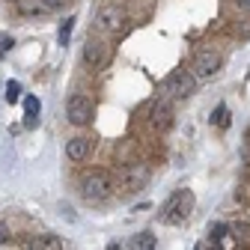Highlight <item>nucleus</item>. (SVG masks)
<instances>
[{
	"mask_svg": "<svg viewBox=\"0 0 250 250\" xmlns=\"http://www.w3.org/2000/svg\"><path fill=\"white\" fill-rule=\"evenodd\" d=\"M6 102H9V104L21 102V83H18V81H9V83H6Z\"/></svg>",
	"mask_w": 250,
	"mask_h": 250,
	"instance_id": "16",
	"label": "nucleus"
},
{
	"mask_svg": "<svg viewBox=\"0 0 250 250\" xmlns=\"http://www.w3.org/2000/svg\"><path fill=\"white\" fill-rule=\"evenodd\" d=\"M164 92H167V96H173V99H188L191 92H197V78L188 72V69H176V72L167 75Z\"/></svg>",
	"mask_w": 250,
	"mask_h": 250,
	"instance_id": "3",
	"label": "nucleus"
},
{
	"mask_svg": "<svg viewBox=\"0 0 250 250\" xmlns=\"http://www.w3.org/2000/svg\"><path fill=\"white\" fill-rule=\"evenodd\" d=\"M244 140H247V143H250V125H247V134H244Z\"/></svg>",
	"mask_w": 250,
	"mask_h": 250,
	"instance_id": "21",
	"label": "nucleus"
},
{
	"mask_svg": "<svg viewBox=\"0 0 250 250\" xmlns=\"http://www.w3.org/2000/svg\"><path fill=\"white\" fill-rule=\"evenodd\" d=\"M113 188V179L104 173V170H86L83 179H81V194L86 200H104Z\"/></svg>",
	"mask_w": 250,
	"mask_h": 250,
	"instance_id": "2",
	"label": "nucleus"
},
{
	"mask_svg": "<svg viewBox=\"0 0 250 250\" xmlns=\"http://www.w3.org/2000/svg\"><path fill=\"white\" fill-rule=\"evenodd\" d=\"M146 179H149V167H143V164H125V170H122V185L125 188H143L146 185Z\"/></svg>",
	"mask_w": 250,
	"mask_h": 250,
	"instance_id": "8",
	"label": "nucleus"
},
{
	"mask_svg": "<svg viewBox=\"0 0 250 250\" xmlns=\"http://www.w3.org/2000/svg\"><path fill=\"white\" fill-rule=\"evenodd\" d=\"M149 122H152V128L167 131L170 125H173V107H170L167 102H158V104L152 107V116H149Z\"/></svg>",
	"mask_w": 250,
	"mask_h": 250,
	"instance_id": "9",
	"label": "nucleus"
},
{
	"mask_svg": "<svg viewBox=\"0 0 250 250\" xmlns=\"http://www.w3.org/2000/svg\"><path fill=\"white\" fill-rule=\"evenodd\" d=\"M194 250H200V247H194Z\"/></svg>",
	"mask_w": 250,
	"mask_h": 250,
	"instance_id": "23",
	"label": "nucleus"
},
{
	"mask_svg": "<svg viewBox=\"0 0 250 250\" xmlns=\"http://www.w3.org/2000/svg\"><path fill=\"white\" fill-rule=\"evenodd\" d=\"M221 62H224V57L217 54V51H197L194 54V78H211V75H217V69H221Z\"/></svg>",
	"mask_w": 250,
	"mask_h": 250,
	"instance_id": "4",
	"label": "nucleus"
},
{
	"mask_svg": "<svg viewBox=\"0 0 250 250\" xmlns=\"http://www.w3.org/2000/svg\"><path fill=\"white\" fill-rule=\"evenodd\" d=\"M3 241H9V227L0 224V244H3Z\"/></svg>",
	"mask_w": 250,
	"mask_h": 250,
	"instance_id": "18",
	"label": "nucleus"
},
{
	"mask_svg": "<svg viewBox=\"0 0 250 250\" xmlns=\"http://www.w3.org/2000/svg\"><path fill=\"white\" fill-rule=\"evenodd\" d=\"M235 6H238L241 12H250V0H235Z\"/></svg>",
	"mask_w": 250,
	"mask_h": 250,
	"instance_id": "19",
	"label": "nucleus"
},
{
	"mask_svg": "<svg viewBox=\"0 0 250 250\" xmlns=\"http://www.w3.org/2000/svg\"><path fill=\"white\" fill-rule=\"evenodd\" d=\"M131 250H155V235L152 232H137L131 238Z\"/></svg>",
	"mask_w": 250,
	"mask_h": 250,
	"instance_id": "13",
	"label": "nucleus"
},
{
	"mask_svg": "<svg viewBox=\"0 0 250 250\" xmlns=\"http://www.w3.org/2000/svg\"><path fill=\"white\" fill-rule=\"evenodd\" d=\"M39 113H42V104L36 96H27L24 99V128H36L39 125Z\"/></svg>",
	"mask_w": 250,
	"mask_h": 250,
	"instance_id": "11",
	"label": "nucleus"
},
{
	"mask_svg": "<svg viewBox=\"0 0 250 250\" xmlns=\"http://www.w3.org/2000/svg\"><path fill=\"white\" fill-rule=\"evenodd\" d=\"M191 211H194V194L191 191H176L164 206L161 221L164 224H185L188 217H191Z\"/></svg>",
	"mask_w": 250,
	"mask_h": 250,
	"instance_id": "1",
	"label": "nucleus"
},
{
	"mask_svg": "<svg viewBox=\"0 0 250 250\" xmlns=\"http://www.w3.org/2000/svg\"><path fill=\"white\" fill-rule=\"evenodd\" d=\"M39 3H42L45 9H60V6H66L69 0H39Z\"/></svg>",
	"mask_w": 250,
	"mask_h": 250,
	"instance_id": "17",
	"label": "nucleus"
},
{
	"mask_svg": "<svg viewBox=\"0 0 250 250\" xmlns=\"http://www.w3.org/2000/svg\"><path fill=\"white\" fill-rule=\"evenodd\" d=\"M107 57H110V45H104V42H86V48H83V62H86V66L102 69L104 62H107Z\"/></svg>",
	"mask_w": 250,
	"mask_h": 250,
	"instance_id": "7",
	"label": "nucleus"
},
{
	"mask_svg": "<svg viewBox=\"0 0 250 250\" xmlns=\"http://www.w3.org/2000/svg\"><path fill=\"white\" fill-rule=\"evenodd\" d=\"M99 30L102 33H119V30L125 27V21H128V15H125V9L122 6H116V3H110V6H104L102 12H99Z\"/></svg>",
	"mask_w": 250,
	"mask_h": 250,
	"instance_id": "5",
	"label": "nucleus"
},
{
	"mask_svg": "<svg viewBox=\"0 0 250 250\" xmlns=\"http://www.w3.org/2000/svg\"><path fill=\"white\" fill-rule=\"evenodd\" d=\"M30 250H62V241L57 235L45 232V235H36L33 241H30Z\"/></svg>",
	"mask_w": 250,
	"mask_h": 250,
	"instance_id": "12",
	"label": "nucleus"
},
{
	"mask_svg": "<svg viewBox=\"0 0 250 250\" xmlns=\"http://www.w3.org/2000/svg\"><path fill=\"white\" fill-rule=\"evenodd\" d=\"M9 48H12V42H9V39H3V42H0V54H6Z\"/></svg>",
	"mask_w": 250,
	"mask_h": 250,
	"instance_id": "20",
	"label": "nucleus"
},
{
	"mask_svg": "<svg viewBox=\"0 0 250 250\" xmlns=\"http://www.w3.org/2000/svg\"><path fill=\"white\" fill-rule=\"evenodd\" d=\"M208 122H211V125H217V128H227V125H229V116H227V104H217V107H214V113L208 116Z\"/></svg>",
	"mask_w": 250,
	"mask_h": 250,
	"instance_id": "14",
	"label": "nucleus"
},
{
	"mask_svg": "<svg viewBox=\"0 0 250 250\" xmlns=\"http://www.w3.org/2000/svg\"><path fill=\"white\" fill-rule=\"evenodd\" d=\"M107 250H119V244H107Z\"/></svg>",
	"mask_w": 250,
	"mask_h": 250,
	"instance_id": "22",
	"label": "nucleus"
},
{
	"mask_svg": "<svg viewBox=\"0 0 250 250\" xmlns=\"http://www.w3.org/2000/svg\"><path fill=\"white\" fill-rule=\"evenodd\" d=\"M89 152H92V140L89 137H72L66 143V155H69L72 161H86Z\"/></svg>",
	"mask_w": 250,
	"mask_h": 250,
	"instance_id": "10",
	"label": "nucleus"
},
{
	"mask_svg": "<svg viewBox=\"0 0 250 250\" xmlns=\"http://www.w3.org/2000/svg\"><path fill=\"white\" fill-rule=\"evenodd\" d=\"M66 116L72 125H86L92 119V102L86 96H72L69 104H66Z\"/></svg>",
	"mask_w": 250,
	"mask_h": 250,
	"instance_id": "6",
	"label": "nucleus"
},
{
	"mask_svg": "<svg viewBox=\"0 0 250 250\" xmlns=\"http://www.w3.org/2000/svg\"><path fill=\"white\" fill-rule=\"evenodd\" d=\"M75 21H78V18H66V21H62V27H60V45H69L72 30H75Z\"/></svg>",
	"mask_w": 250,
	"mask_h": 250,
	"instance_id": "15",
	"label": "nucleus"
}]
</instances>
